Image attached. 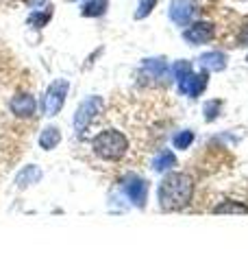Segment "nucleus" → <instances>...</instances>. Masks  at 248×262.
<instances>
[{
	"instance_id": "obj_1",
	"label": "nucleus",
	"mask_w": 248,
	"mask_h": 262,
	"mask_svg": "<svg viewBox=\"0 0 248 262\" xmlns=\"http://www.w3.org/2000/svg\"><path fill=\"white\" fill-rule=\"evenodd\" d=\"M194 196V182L185 173H165L159 184V206L161 210L175 212L183 210Z\"/></svg>"
},
{
	"instance_id": "obj_2",
	"label": "nucleus",
	"mask_w": 248,
	"mask_h": 262,
	"mask_svg": "<svg viewBox=\"0 0 248 262\" xmlns=\"http://www.w3.org/2000/svg\"><path fill=\"white\" fill-rule=\"evenodd\" d=\"M94 151L96 155H101L103 160H120L124 153L129 151V138L122 131L115 129H105L94 138Z\"/></svg>"
},
{
	"instance_id": "obj_3",
	"label": "nucleus",
	"mask_w": 248,
	"mask_h": 262,
	"mask_svg": "<svg viewBox=\"0 0 248 262\" xmlns=\"http://www.w3.org/2000/svg\"><path fill=\"white\" fill-rule=\"evenodd\" d=\"M68 90H70V83L65 79H55L51 85L46 88L44 96H41V114L44 116H57L63 105H65V98H68Z\"/></svg>"
},
{
	"instance_id": "obj_4",
	"label": "nucleus",
	"mask_w": 248,
	"mask_h": 262,
	"mask_svg": "<svg viewBox=\"0 0 248 262\" xmlns=\"http://www.w3.org/2000/svg\"><path fill=\"white\" fill-rule=\"evenodd\" d=\"M103 105L105 103L101 96H87L85 101H81L77 114H74V129H77V134H83L98 118V114L103 112Z\"/></svg>"
},
{
	"instance_id": "obj_5",
	"label": "nucleus",
	"mask_w": 248,
	"mask_h": 262,
	"mask_svg": "<svg viewBox=\"0 0 248 262\" xmlns=\"http://www.w3.org/2000/svg\"><path fill=\"white\" fill-rule=\"evenodd\" d=\"M122 192L127 194V199H131L135 208H144L148 201V182L139 175H127L120 182Z\"/></svg>"
},
{
	"instance_id": "obj_6",
	"label": "nucleus",
	"mask_w": 248,
	"mask_h": 262,
	"mask_svg": "<svg viewBox=\"0 0 248 262\" xmlns=\"http://www.w3.org/2000/svg\"><path fill=\"white\" fill-rule=\"evenodd\" d=\"M198 13V3L196 0H172L168 15L177 27H187L189 22L196 18Z\"/></svg>"
},
{
	"instance_id": "obj_7",
	"label": "nucleus",
	"mask_w": 248,
	"mask_h": 262,
	"mask_svg": "<svg viewBox=\"0 0 248 262\" xmlns=\"http://www.w3.org/2000/svg\"><path fill=\"white\" fill-rule=\"evenodd\" d=\"M216 37V27L211 22H205V20H198L187 24V29L183 31V39L187 44L198 46V44H207Z\"/></svg>"
},
{
	"instance_id": "obj_8",
	"label": "nucleus",
	"mask_w": 248,
	"mask_h": 262,
	"mask_svg": "<svg viewBox=\"0 0 248 262\" xmlns=\"http://www.w3.org/2000/svg\"><path fill=\"white\" fill-rule=\"evenodd\" d=\"M207 83H209V75H207V70H203V72H189L187 77H183L179 81V92L189 96V98H198L205 92Z\"/></svg>"
},
{
	"instance_id": "obj_9",
	"label": "nucleus",
	"mask_w": 248,
	"mask_h": 262,
	"mask_svg": "<svg viewBox=\"0 0 248 262\" xmlns=\"http://www.w3.org/2000/svg\"><path fill=\"white\" fill-rule=\"evenodd\" d=\"M9 110L18 118H31V116H35L37 101H35V96H31L29 92L27 94H24V92L15 94V96H11V101H9Z\"/></svg>"
},
{
	"instance_id": "obj_10",
	"label": "nucleus",
	"mask_w": 248,
	"mask_h": 262,
	"mask_svg": "<svg viewBox=\"0 0 248 262\" xmlns=\"http://www.w3.org/2000/svg\"><path fill=\"white\" fill-rule=\"evenodd\" d=\"M198 66L207 72H222L227 68V55L222 51H209L198 57Z\"/></svg>"
},
{
	"instance_id": "obj_11",
	"label": "nucleus",
	"mask_w": 248,
	"mask_h": 262,
	"mask_svg": "<svg viewBox=\"0 0 248 262\" xmlns=\"http://www.w3.org/2000/svg\"><path fill=\"white\" fill-rule=\"evenodd\" d=\"M142 68H144V72H146L148 77H151V79H157V81H161V79L170 72V68H168V59H163V57H151V59H144Z\"/></svg>"
},
{
	"instance_id": "obj_12",
	"label": "nucleus",
	"mask_w": 248,
	"mask_h": 262,
	"mask_svg": "<svg viewBox=\"0 0 248 262\" xmlns=\"http://www.w3.org/2000/svg\"><path fill=\"white\" fill-rule=\"evenodd\" d=\"M177 164H179L177 162V155L172 153L170 149H163V151H159L153 158V170H155V173H163L165 175V173H170V170L175 168Z\"/></svg>"
},
{
	"instance_id": "obj_13",
	"label": "nucleus",
	"mask_w": 248,
	"mask_h": 262,
	"mask_svg": "<svg viewBox=\"0 0 248 262\" xmlns=\"http://www.w3.org/2000/svg\"><path fill=\"white\" fill-rule=\"evenodd\" d=\"M44 177V173H41V168L37 166V164H29L27 168H22L18 177H15V188H27V186H33V184H37L39 179Z\"/></svg>"
},
{
	"instance_id": "obj_14",
	"label": "nucleus",
	"mask_w": 248,
	"mask_h": 262,
	"mask_svg": "<svg viewBox=\"0 0 248 262\" xmlns=\"http://www.w3.org/2000/svg\"><path fill=\"white\" fill-rule=\"evenodd\" d=\"M59 142H61V129H59V127L51 125V127H44V129H41V134H39V146H41L44 151L57 149V146H59Z\"/></svg>"
},
{
	"instance_id": "obj_15",
	"label": "nucleus",
	"mask_w": 248,
	"mask_h": 262,
	"mask_svg": "<svg viewBox=\"0 0 248 262\" xmlns=\"http://www.w3.org/2000/svg\"><path fill=\"white\" fill-rule=\"evenodd\" d=\"M109 9V0H87L81 9L83 18H101Z\"/></svg>"
},
{
	"instance_id": "obj_16",
	"label": "nucleus",
	"mask_w": 248,
	"mask_h": 262,
	"mask_svg": "<svg viewBox=\"0 0 248 262\" xmlns=\"http://www.w3.org/2000/svg\"><path fill=\"white\" fill-rule=\"evenodd\" d=\"M216 214H248V206L239 201H222L220 206L213 208Z\"/></svg>"
},
{
	"instance_id": "obj_17",
	"label": "nucleus",
	"mask_w": 248,
	"mask_h": 262,
	"mask_svg": "<svg viewBox=\"0 0 248 262\" xmlns=\"http://www.w3.org/2000/svg\"><path fill=\"white\" fill-rule=\"evenodd\" d=\"M51 18H53V7H46V11H33L27 18V22L33 29H44L51 22Z\"/></svg>"
},
{
	"instance_id": "obj_18",
	"label": "nucleus",
	"mask_w": 248,
	"mask_h": 262,
	"mask_svg": "<svg viewBox=\"0 0 248 262\" xmlns=\"http://www.w3.org/2000/svg\"><path fill=\"white\" fill-rule=\"evenodd\" d=\"M194 138H196L194 131H189V129L179 131V134L172 138V146H175V149H179V151H185V149H189V146H192Z\"/></svg>"
},
{
	"instance_id": "obj_19",
	"label": "nucleus",
	"mask_w": 248,
	"mask_h": 262,
	"mask_svg": "<svg viewBox=\"0 0 248 262\" xmlns=\"http://www.w3.org/2000/svg\"><path fill=\"white\" fill-rule=\"evenodd\" d=\"M189 72H192V61H187V59L175 61V63H172V68H170L172 79H177V81H181L183 77H187Z\"/></svg>"
},
{
	"instance_id": "obj_20",
	"label": "nucleus",
	"mask_w": 248,
	"mask_h": 262,
	"mask_svg": "<svg viewBox=\"0 0 248 262\" xmlns=\"http://www.w3.org/2000/svg\"><path fill=\"white\" fill-rule=\"evenodd\" d=\"M220 107H222V103L220 101H207L203 105V114H205V120L207 122H211V120H216L220 116Z\"/></svg>"
},
{
	"instance_id": "obj_21",
	"label": "nucleus",
	"mask_w": 248,
	"mask_h": 262,
	"mask_svg": "<svg viewBox=\"0 0 248 262\" xmlns=\"http://www.w3.org/2000/svg\"><path fill=\"white\" fill-rule=\"evenodd\" d=\"M155 7H157V0H139L137 11H135V20H144L146 15L153 13Z\"/></svg>"
},
{
	"instance_id": "obj_22",
	"label": "nucleus",
	"mask_w": 248,
	"mask_h": 262,
	"mask_svg": "<svg viewBox=\"0 0 248 262\" xmlns=\"http://www.w3.org/2000/svg\"><path fill=\"white\" fill-rule=\"evenodd\" d=\"M239 46H248V24H246V27L242 29V31H239Z\"/></svg>"
},
{
	"instance_id": "obj_23",
	"label": "nucleus",
	"mask_w": 248,
	"mask_h": 262,
	"mask_svg": "<svg viewBox=\"0 0 248 262\" xmlns=\"http://www.w3.org/2000/svg\"><path fill=\"white\" fill-rule=\"evenodd\" d=\"M44 3H48V0H24V5L29 7H44Z\"/></svg>"
},
{
	"instance_id": "obj_24",
	"label": "nucleus",
	"mask_w": 248,
	"mask_h": 262,
	"mask_svg": "<svg viewBox=\"0 0 248 262\" xmlns=\"http://www.w3.org/2000/svg\"><path fill=\"white\" fill-rule=\"evenodd\" d=\"M246 61H248V57H246Z\"/></svg>"
}]
</instances>
